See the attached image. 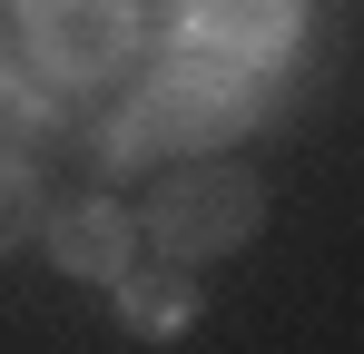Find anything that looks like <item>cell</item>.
<instances>
[{"mask_svg": "<svg viewBox=\"0 0 364 354\" xmlns=\"http://www.w3.org/2000/svg\"><path fill=\"white\" fill-rule=\"evenodd\" d=\"M168 10H178L187 40H207L227 59H256V69H276L305 40V0H168Z\"/></svg>", "mask_w": 364, "mask_h": 354, "instance_id": "cell-4", "label": "cell"}, {"mask_svg": "<svg viewBox=\"0 0 364 354\" xmlns=\"http://www.w3.org/2000/svg\"><path fill=\"white\" fill-rule=\"evenodd\" d=\"M266 227V187L237 168H178L158 197H148V217H138V246H158L168 266H207V256H237L256 246Z\"/></svg>", "mask_w": 364, "mask_h": 354, "instance_id": "cell-2", "label": "cell"}, {"mask_svg": "<svg viewBox=\"0 0 364 354\" xmlns=\"http://www.w3.org/2000/svg\"><path fill=\"white\" fill-rule=\"evenodd\" d=\"M20 40L40 59V79L99 89L138 59V0H20Z\"/></svg>", "mask_w": 364, "mask_h": 354, "instance_id": "cell-3", "label": "cell"}, {"mask_svg": "<svg viewBox=\"0 0 364 354\" xmlns=\"http://www.w3.org/2000/svg\"><path fill=\"white\" fill-rule=\"evenodd\" d=\"M30 236H40V168L20 148H0V256L30 246Z\"/></svg>", "mask_w": 364, "mask_h": 354, "instance_id": "cell-6", "label": "cell"}, {"mask_svg": "<svg viewBox=\"0 0 364 354\" xmlns=\"http://www.w3.org/2000/svg\"><path fill=\"white\" fill-rule=\"evenodd\" d=\"M50 266L79 276V286H119L138 266V227H128L119 197H79V207H50Z\"/></svg>", "mask_w": 364, "mask_h": 354, "instance_id": "cell-5", "label": "cell"}, {"mask_svg": "<svg viewBox=\"0 0 364 354\" xmlns=\"http://www.w3.org/2000/svg\"><path fill=\"white\" fill-rule=\"evenodd\" d=\"M266 69L256 59H227L207 50V40H178V50L148 59V79L128 89V109L109 118V158L119 168H148V158H207V148H227L246 138L256 118H266Z\"/></svg>", "mask_w": 364, "mask_h": 354, "instance_id": "cell-1", "label": "cell"}, {"mask_svg": "<svg viewBox=\"0 0 364 354\" xmlns=\"http://www.w3.org/2000/svg\"><path fill=\"white\" fill-rule=\"evenodd\" d=\"M119 295H128V315H138V335H178L187 325V286H168V276H138V266H128Z\"/></svg>", "mask_w": 364, "mask_h": 354, "instance_id": "cell-7", "label": "cell"}]
</instances>
